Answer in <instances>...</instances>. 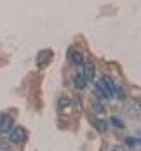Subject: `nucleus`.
Instances as JSON below:
<instances>
[{
    "label": "nucleus",
    "instance_id": "obj_1",
    "mask_svg": "<svg viewBox=\"0 0 141 151\" xmlns=\"http://www.w3.org/2000/svg\"><path fill=\"white\" fill-rule=\"evenodd\" d=\"M9 139H11V142L23 144V142H26V139H28V130H26L25 127H21V125H16L14 129L11 130V134H9Z\"/></svg>",
    "mask_w": 141,
    "mask_h": 151
},
{
    "label": "nucleus",
    "instance_id": "obj_2",
    "mask_svg": "<svg viewBox=\"0 0 141 151\" xmlns=\"http://www.w3.org/2000/svg\"><path fill=\"white\" fill-rule=\"evenodd\" d=\"M14 118L11 116V115H7V113H4V115H0V132L2 134H11V130L14 129Z\"/></svg>",
    "mask_w": 141,
    "mask_h": 151
},
{
    "label": "nucleus",
    "instance_id": "obj_3",
    "mask_svg": "<svg viewBox=\"0 0 141 151\" xmlns=\"http://www.w3.org/2000/svg\"><path fill=\"white\" fill-rule=\"evenodd\" d=\"M94 73H96V68H94V64L91 61H87V63H84V70H82V75L85 76L89 82L94 78Z\"/></svg>",
    "mask_w": 141,
    "mask_h": 151
},
{
    "label": "nucleus",
    "instance_id": "obj_4",
    "mask_svg": "<svg viewBox=\"0 0 141 151\" xmlns=\"http://www.w3.org/2000/svg\"><path fill=\"white\" fill-rule=\"evenodd\" d=\"M70 59H72L73 64H77V66H84V63H85L84 54H82L80 50H72V52H70Z\"/></svg>",
    "mask_w": 141,
    "mask_h": 151
},
{
    "label": "nucleus",
    "instance_id": "obj_5",
    "mask_svg": "<svg viewBox=\"0 0 141 151\" xmlns=\"http://www.w3.org/2000/svg\"><path fill=\"white\" fill-rule=\"evenodd\" d=\"M96 92H98V96H101L103 99H108V97H111V94H110V91L106 89V85L103 83V80H99V82L96 83Z\"/></svg>",
    "mask_w": 141,
    "mask_h": 151
},
{
    "label": "nucleus",
    "instance_id": "obj_6",
    "mask_svg": "<svg viewBox=\"0 0 141 151\" xmlns=\"http://www.w3.org/2000/svg\"><path fill=\"white\" fill-rule=\"evenodd\" d=\"M87 82H89V80L82 75V73L77 75V76H75V80H73V83H75V87H77V89H85V87H87Z\"/></svg>",
    "mask_w": 141,
    "mask_h": 151
},
{
    "label": "nucleus",
    "instance_id": "obj_7",
    "mask_svg": "<svg viewBox=\"0 0 141 151\" xmlns=\"http://www.w3.org/2000/svg\"><path fill=\"white\" fill-rule=\"evenodd\" d=\"M101 80H103V83L106 85V89L110 91V94L113 96V94H115V89H117V85H115V82H113V80H111L110 76H106V75H105V76H101Z\"/></svg>",
    "mask_w": 141,
    "mask_h": 151
},
{
    "label": "nucleus",
    "instance_id": "obj_8",
    "mask_svg": "<svg viewBox=\"0 0 141 151\" xmlns=\"http://www.w3.org/2000/svg\"><path fill=\"white\" fill-rule=\"evenodd\" d=\"M94 125H96V129L98 130H101V132H105L106 130V123L103 120H94Z\"/></svg>",
    "mask_w": 141,
    "mask_h": 151
},
{
    "label": "nucleus",
    "instance_id": "obj_9",
    "mask_svg": "<svg viewBox=\"0 0 141 151\" xmlns=\"http://www.w3.org/2000/svg\"><path fill=\"white\" fill-rule=\"evenodd\" d=\"M111 123H113L117 129H124V123H122V120H120V118H115V116H113V118H111Z\"/></svg>",
    "mask_w": 141,
    "mask_h": 151
},
{
    "label": "nucleus",
    "instance_id": "obj_10",
    "mask_svg": "<svg viewBox=\"0 0 141 151\" xmlns=\"http://www.w3.org/2000/svg\"><path fill=\"white\" fill-rule=\"evenodd\" d=\"M0 151H9V144L4 139H0Z\"/></svg>",
    "mask_w": 141,
    "mask_h": 151
},
{
    "label": "nucleus",
    "instance_id": "obj_11",
    "mask_svg": "<svg viewBox=\"0 0 141 151\" xmlns=\"http://www.w3.org/2000/svg\"><path fill=\"white\" fill-rule=\"evenodd\" d=\"M111 151H120V150H111Z\"/></svg>",
    "mask_w": 141,
    "mask_h": 151
}]
</instances>
